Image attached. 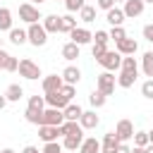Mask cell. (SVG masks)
Returning <instances> with one entry per match:
<instances>
[{
	"label": "cell",
	"mask_w": 153,
	"mask_h": 153,
	"mask_svg": "<svg viewBox=\"0 0 153 153\" xmlns=\"http://www.w3.org/2000/svg\"><path fill=\"white\" fill-rule=\"evenodd\" d=\"M7 57H10V53L0 50V69H5V62H7Z\"/></svg>",
	"instance_id": "obj_47"
},
{
	"label": "cell",
	"mask_w": 153,
	"mask_h": 153,
	"mask_svg": "<svg viewBox=\"0 0 153 153\" xmlns=\"http://www.w3.org/2000/svg\"><path fill=\"white\" fill-rule=\"evenodd\" d=\"M122 72H127V74H134L136 76V72H139V65H136V60H134V55H127V57H122V67H120Z\"/></svg>",
	"instance_id": "obj_23"
},
{
	"label": "cell",
	"mask_w": 153,
	"mask_h": 153,
	"mask_svg": "<svg viewBox=\"0 0 153 153\" xmlns=\"http://www.w3.org/2000/svg\"><path fill=\"white\" fill-rule=\"evenodd\" d=\"M41 153H62V143L50 141V143H45V146H43V151H41Z\"/></svg>",
	"instance_id": "obj_39"
},
{
	"label": "cell",
	"mask_w": 153,
	"mask_h": 153,
	"mask_svg": "<svg viewBox=\"0 0 153 153\" xmlns=\"http://www.w3.org/2000/svg\"><path fill=\"white\" fill-rule=\"evenodd\" d=\"M19 19H24V22H29V24H38V19H43V17H41L38 7L29 5V2H22V5H19Z\"/></svg>",
	"instance_id": "obj_5"
},
{
	"label": "cell",
	"mask_w": 153,
	"mask_h": 153,
	"mask_svg": "<svg viewBox=\"0 0 153 153\" xmlns=\"http://www.w3.org/2000/svg\"><path fill=\"white\" fill-rule=\"evenodd\" d=\"M134 81H136V76L127 74V72H120V76H117V86H122V88H131Z\"/></svg>",
	"instance_id": "obj_30"
},
{
	"label": "cell",
	"mask_w": 153,
	"mask_h": 153,
	"mask_svg": "<svg viewBox=\"0 0 153 153\" xmlns=\"http://www.w3.org/2000/svg\"><path fill=\"white\" fill-rule=\"evenodd\" d=\"M81 143H84V131H81V134H72V136H65V141H62V148H67V151H76Z\"/></svg>",
	"instance_id": "obj_21"
},
{
	"label": "cell",
	"mask_w": 153,
	"mask_h": 153,
	"mask_svg": "<svg viewBox=\"0 0 153 153\" xmlns=\"http://www.w3.org/2000/svg\"><path fill=\"white\" fill-rule=\"evenodd\" d=\"M43 29H45L48 33H60V17H57V14L43 17Z\"/></svg>",
	"instance_id": "obj_20"
},
{
	"label": "cell",
	"mask_w": 153,
	"mask_h": 153,
	"mask_svg": "<svg viewBox=\"0 0 153 153\" xmlns=\"http://www.w3.org/2000/svg\"><path fill=\"white\" fill-rule=\"evenodd\" d=\"M62 86H65V81H62V76H57V74H50V76L43 79V91H45V93H55V91H60Z\"/></svg>",
	"instance_id": "obj_14"
},
{
	"label": "cell",
	"mask_w": 153,
	"mask_h": 153,
	"mask_svg": "<svg viewBox=\"0 0 153 153\" xmlns=\"http://www.w3.org/2000/svg\"><path fill=\"white\" fill-rule=\"evenodd\" d=\"M93 38H96V43H108V41H110V33H108V31H96Z\"/></svg>",
	"instance_id": "obj_43"
},
{
	"label": "cell",
	"mask_w": 153,
	"mask_h": 153,
	"mask_svg": "<svg viewBox=\"0 0 153 153\" xmlns=\"http://www.w3.org/2000/svg\"><path fill=\"white\" fill-rule=\"evenodd\" d=\"M43 105H45V96H31L29 98V110H36V112H43Z\"/></svg>",
	"instance_id": "obj_32"
},
{
	"label": "cell",
	"mask_w": 153,
	"mask_h": 153,
	"mask_svg": "<svg viewBox=\"0 0 153 153\" xmlns=\"http://www.w3.org/2000/svg\"><path fill=\"white\" fill-rule=\"evenodd\" d=\"M131 153H146V151H143V148H139V146H134V148H131Z\"/></svg>",
	"instance_id": "obj_50"
},
{
	"label": "cell",
	"mask_w": 153,
	"mask_h": 153,
	"mask_svg": "<svg viewBox=\"0 0 153 153\" xmlns=\"http://www.w3.org/2000/svg\"><path fill=\"white\" fill-rule=\"evenodd\" d=\"M91 53H93V57H96V60H98V57H103V55L108 53V43H93Z\"/></svg>",
	"instance_id": "obj_36"
},
{
	"label": "cell",
	"mask_w": 153,
	"mask_h": 153,
	"mask_svg": "<svg viewBox=\"0 0 153 153\" xmlns=\"http://www.w3.org/2000/svg\"><path fill=\"white\" fill-rule=\"evenodd\" d=\"M122 57H124V55H120L117 50H108V53H105L103 57H98L96 62H98L100 67H105L108 72H112V69H120V67H122Z\"/></svg>",
	"instance_id": "obj_2"
},
{
	"label": "cell",
	"mask_w": 153,
	"mask_h": 153,
	"mask_svg": "<svg viewBox=\"0 0 153 153\" xmlns=\"http://www.w3.org/2000/svg\"><path fill=\"white\" fill-rule=\"evenodd\" d=\"M69 38H72V43H76V45H86V43H91L93 41V33L88 31V29H74L72 33H69Z\"/></svg>",
	"instance_id": "obj_11"
},
{
	"label": "cell",
	"mask_w": 153,
	"mask_h": 153,
	"mask_svg": "<svg viewBox=\"0 0 153 153\" xmlns=\"http://www.w3.org/2000/svg\"><path fill=\"white\" fill-rule=\"evenodd\" d=\"M151 143V139H148V131H134V146H139V148H146Z\"/></svg>",
	"instance_id": "obj_34"
},
{
	"label": "cell",
	"mask_w": 153,
	"mask_h": 153,
	"mask_svg": "<svg viewBox=\"0 0 153 153\" xmlns=\"http://www.w3.org/2000/svg\"><path fill=\"white\" fill-rule=\"evenodd\" d=\"M62 115H65V120H67V122H79V120H81V115H84V110H81L79 105L69 103V105L62 110Z\"/></svg>",
	"instance_id": "obj_18"
},
{
	"label": "cell",
	"mask_w": 153,
	"mask_h": 153,
	"mask_svg": "<svg viewBox=\"0 0 153 153\" xmlns=\"http://www.w3.org/2000/svg\"><path fill=\"white\" fill-rule=\"evenodd\" d=\"M115 153H131V148H129L127 143H120V146L115 148Z\"/></svg>",
	"instance_id": "obj_46"
},
{
	"label": "cell",
	"mask_w": 153,
	"mask_h": 153,
	"mask_svg": "<svg viewBox=\"0 0 153 153\" xmlns=\"http://www.w3.org/2000/svg\"><path fill=\"white\" fill-rule=\"evenodd\" d=\"M79 17H81L84 22H96V7H93V5H84L81 12H79Z\"/></svg>",
	"instance_id": "obj_33"
},
{
	"label": "cell",
	"mask_w": 153,
	"mask_h": 153,
	"mask_svg": "<svg viewBox=\"0 0 153 153\" xmlns=\"http://www.w3.org/2000/svg\"><path fill=\"white\" fill-rule=\"evenodd\" d=\"M122 141L117 139V134L115 131H108L105 136H103V143H100V153H115V148L120 146Z\"/></svg>",
	"instance_id": "obj_13"
},
{
	"label": "cell",
	"mask_w": 153,
	"mask_h": 153,
	"mask_svg": "<svg viewBox=\"0 0 153 153\" xmlns=\"http://www.w3.org/2000/svg\"><path fill=\"white\" fill-rule=\"evenodd\" d=\"M148 139H151V143H153V129H151V131H148Z\"/></svg>",
	"instance_id": "obj_53"
},
{
	"label": "cell",
	"mask_w": 153,
	"mask_h": 153,
	"mask_svg": "<svg viewBox=\"0 0 153 153\" xmlns=\"http://www.w3.org/2000/svg\"><path fill=\"white\" fill-rule=\"evenodd\" d=\"M0 153H14V151H12V148H2Z\"/></svg>",
	"instance_id": "obj_52"
},
{
	"label": "cell",
	"mask_w": 153,
	"mask_h": 153,
	"mask_svg": "<svg viewBox=\"0 0 153 153\" xmlns=\"http://www.w3.org/2000/svg\"><path fill=\"white\" fill-rule=\"evenodd\" d=\"M45 103H48V108H57V110H65V108L69 105V100H67V96H65L62 91L45 93Z\"/></svg>",
	"instance_id": "obj_8"
},
{
	"label": "cell",
	"mask_w": 153,
	"mask_h": 153,
	"mask_svg": "<svg viewBox=\"0 0 153 153\" xmlns=\"http://www.w3.org/2000/svg\"><path fill=\"white\" fill-rule=\"evenodd\" d=\"M143 7H146L143 0H127V2H124V17H129V19L141 17V14H143Z\"/></svg>",
	"instance_id": "obj_10"
},
{
	"label": "cell",
	"mask_w": 153,
	"mask_h": 153,
	"mask_svg": "<svg viewBox=\"0 0 153 153\" xmlns=\"http://www.w3.org/2000/svg\"><path fill=\"white\" fill-rule=\"evenodd\" d=\"M115 45H117L115 50H117L120 55H124V57H127V55H134V53L139 50V43H136L134 38H122V41L115 43Z\"/></svg>",
	"instance_id": "obj_12"
},
{
	"label": "cell",
	"mask_w": 153,
	"mask_h": 153,
	"mask_svg": "<svg viewBox=\"0 0 153 153\" xmlns=\"http://www.w3.org/2000/svg\"><path fill=\"white\" fill-rule=\"evenodd\" d=\"M143 2H151V5H153V0H143Z\"/></svg>",
	"instance_id": "obj_56"
},
{
	"label": "cell",
	"mask_w": 153,
	"mask_h": 153,
	"mask_svg": "<svg viewBox=\"0 0 153 153\" xmlns=\"http://www.w3.org/2000/svg\"><path fill=\"white\" fill-rule=\"evenodd\" d=\"M110 38H112L115 43H120L122 38H127V33H124V29H122V26H112V31H110Z\"/></svg>",
	"instance_id": "obj_38"
},
{
	"label": "cell",
	"mask_w": 153,
	"mask_h": 153,
	"mask_svg": "<svg viewBox=\"0 0 153 153\" xmlns=\"http://www.w3.org/2000/svg\"><path fill=\"white\" fill-rule=\"evenodd\" d=\"M143 151H146V153H153V143H148V146H146Z\"/></svg>",
	"instance_id": "obj_51"
},
{
	"label": "cell",
	"mask_w": 153,
	"mask_h": 153,
	"mask_svg": "<svg viewBox=\"0 0 153 153\" xmlns=\"http://www.w3.org/2000/svg\"><path fill=\"white\" fill-rule=\"evenodd\" d=\"M7 105V98H5V93H0V110Z\"/></svg>",
	"instance_id": "obj_49"
},
{
	"label": "cell",
	"mask_w": 153,
	"mask_h": 153,
	"mask_svg": "<svg viewBox=\"0 0 153 153\" xmlns=\"http://www.w3.org/2000/svg\"><path fill=\"white\" fill-rule=\"evenodd\" d=\"M115 76L110 74V72H103V74H98V79H96V86H98V91L100 93H105V96H110L112 91H115Z\"/></svg>",
	"instance_id": "obj_6"
},
{
	"label": "cell",
	"mask_w": 153,
	"mask_h": 153,
	"mask_svg": "<svg viewBox=\"0 0 153 153\" xmlns=\"http://www.w3.org/2000/svg\"><path fill=\"white\" fill-rule=\"evenodd\" d=\"M79 153H100V141H98L96 136L84 139V143L79 146Z\"/></svg>",
	"instance_id": "obj_19"
},
{
	"label": "cell",
	"mask_w": 153,
	"mask_h": 153,
	"mask_svg": "<svg viewBox=\"0 0 153 153\" xmlns=\"http://www.w3.org/2000/svg\"><path fill=\"white\" fill-rule=\"evenodd\" d=\"M55 2H57V0H55Z\"/></svg>",
	"instance_id": "obj_58"
},
{
	"label": "cell",
	"mask_w": 153,
	"mask_h": 153,
	"mask_svg": "<svg viewBox=\"0 0 153 153\" xmlns=\"http://www.w3.org/2000/svg\"><path fill=\"white\" fill-rule=\"evenodd\" d=\"M115 134H117V139H120L122 143L129 141V139H134V124H131V120H120Z\"/></svg>",
	"instance_id": "obj_7"
},
{
	"label": "cell",
	"mask_w": 153,
	"mask_h": 153,
	"mask_svg": "<svg viewBox=\"0 0 153 153\" xmlns=\"http://www.w3.org/2000/svg\"><path fill=\"white\" fill-rule=\"evenodd\" d=\"M74 29H76V19H74L72 14L60 17V33H72Z\"/></svg>",
	"instance_id": "obj_22"
},
{
	"label": "cell",
	"mask_w": 153,
	"mask_h": 153,
	"mask_svg": "<svg viewBox=\"0 0 153 153\" xmlns=\"http://www.w3.org/2000/svg\"><path fill=\"white\" fill-rule=\"evenodd\" d=\"M0 31H12V12L7 7H0Z\"/></svg>",
	"instance_id": "obj_25"
},
{
	"label": "cell",
	"mask_w": 153,
	"mask_h": 153,
	"mask_svg": "<svg viewBox=\"0 0 153 153\" xmlns=\"http://www.w3.org/2000/svg\"><path fill=\"white\" fill-rule=\"evenodd\" d=\"M79 79H81V72H79V67H65L62 69V81L65 84H69V86H74V84H79Z\"/></svg>",
	"instance_id": "obj_17"
},
{
	"label": "cell",
	"mask_w": 153,
	"mask_h": 153,
	"mask_svg": "<svg viewBox=\"0 0 153 153\" xmlns=\"http://www.w3.org/2000/svg\"><path fill=\"white\" fill-rule=\"evenodd\" d=\"M19 69V62H17V57H7V62H5V72H17Z\"/></svg>",
	"instance_id": "obj_41"
},
{
	"label": "cell",
	"mask_w": 153,
	"mask_h": 153,
	"mask_svg": "<svg viewBox=\"0 0 153 153\" xmlns=\"http://www.w3.org/2000/svg\"><path fill=\"white\" fill-rule=\"evenodd\" d=\"M41 115H43V112H36V110H29V108H26V112H24L26 122H31V124H38V127H41Z\"/></svg>",
	"instance_id": "obj_35"
},
{
	"label": "cell",
	"mask_w": 153,
	"mask_h": 153,
	"mask_svg": "<svg viewBox=\"0 0 153 153\" xmlns=\"http://www.w3.org/2000/svg\"><path fill=\"white\" fill-rule=\"evenodd\" d=\"M22 153H38V148H36V146H26Z\"/></svg>",
	"instance_id": "obj_48"
},
{
	"label": "cell",
	"mask_w": 153,
	"mask_h": 153,
	"mask_svg": "<svg viewBox=\"0 0 153 153\" xmlns=\"http://www.w3.org/2000/svg\"><path fill=\"white\" fill-rule=\"evenodd\" d=\"M22 96H24V88H22L19 84H10V86H7V91H5V98H7V100H12V103H14V100H19Z\"/></svg>",
	"instance_id": "obj_27"
},
{
	"label": "cell",
	"mask_w": 153,
	"mask_h": 153,
	"mask_svg": "<svg viewBox=\"0 0 153 153\" xmlns=\"http://www.w3.org/2000/svg\"><path fill=\"white\" fill-rule=\"evenodd\" d=\"M115 2H127V0H115Z\"/></svg>",
	"instance_id": "obj_55"
},
{
	"label": "cell",
	"mask_w": 153,
	"mask_h": 153,
	"mask_svg": "<svg viewBox=\"0 0 153 153\" xmlns=\"http://www.w3.org/2000/svg\"><path fill=\"white\" fill-rule=\"evenodd\" d=\"M62 57H65V60H76V57H79V45L72 43V41L65 43V45H62Z\"/></svg>",
	"instance_id": "obj_26"
},
{
	"label": "cell",
	"mask_w": 153,
	"mask_h": 153,
	"mask_svg": "<svg viewBox=\"0 0 153 153\" xmlns=\"http://www.w3.org/2000/svg\"><path fill=\"white\" fill-rule=\"evenodd\" d=\"M96 7H100V10H112L115 7V0H96Z\"/></svg>",
	"instance_id": "obj_42"
},
{
	"label": "cell",
	"mask_w": 153,
	"mask_h": 153,
	"mask_svg": "<svg viewBox=\"0 0 153 153\" xmlns=\"http://www.w3.org/2000/svg\"><path fill=\"white\" fill-rule=\"evenodd\" d=\"M84 5H86L84 0H65V7H67L69 12H81Z\"/></svg>",
	"instance_id": "obj_37"
},
{
	"label": "cell",
	"mask_w": 153,
	"mask_h": 153,
	"mask_svg": "<svg viewBox=\"0 0 153 153\" xmlns=\"http://www.w3.org/2000/svg\"><path fill=\"white\" fill-rule=\"evenodd\" d=\"M98 122H100V117L96 115V110H84V115H81V120H79V124H81L84 129H96Z\"/></svg>",
	"instance_id": "obj_15"
},
{
	"label": "cell",
	"mask_w": 153,
	"mask_h": 153,
	"mask_svg": "<svg viewBox=\"0 0 153 153\" xmlns=\"http://www.w3.org/2000/svg\"><path fill=\"white\" fill-rule=\"evenodd\" d=\"M26 33H29V43L36 45V48H41V45L48 43V31L43 29V24H29Z\"/></svg>",
	"instance_id": "obj_1"
},
{
	"label": "cell",
	"mask_w": 153,
	"mask_h": 153,
	"mask_svg": "<svg viewBox=\"0 0 153 153\" xmlns=\"http://www.w3.org/2000/svg\"><path fill=\"white\" fill-rule=\"evenodd\" d=\"M141 93H143L146 98H151V100H153V79H148V81H143V84H141Z\"/></svg>",
	"instance_id": "obj_40"
},
{
	"label": "cell",
	"mask_w": 153,
	"mask_h": 153,
	"mask_svg": "<svg viewBox=\"0 0 153 153\" xmlns=\"http://www.w3.org/2000/svg\"><path fill=\"white\" fill-rule=\"evenodd\" d=\"M0 50H2V38H0Z\"/></svg>",
	"instance_id": "obj_54"
},
{
	"label": "cell",
	"mask_w": 153,
	"mask_h": 153,
	"mask_svg": "<svg viewBox=\"0 0 153 153\" xmlns=\"http://www.w3.org/2000/svg\"><path fill=\"white\" fill-rule=\"evenodd\" d=\"M38 136H41L45 143H50V141H57V139L62 136V129H60V127H48V124H41V127H38Z\"/></svg>",
	"instance_id": "obj_9"
},
{
	"label": "cell",
	"mask_w": 153,
	"mask_h": 153,
	"mask_svg": "<svg viewBox=\"0 0 153 153\" xmlns=\"http://www.w3.org/2000/svg\"><path fill=\"white\" fill-rule=\"evenodd\" d=\"M60 129H62V136H72V134H81L84 131V127L79 122H67V120H65V124H60Z\"/></svg>",
	"instance_id": "obj_24"
},
{
	"label": "cell",
	"mask_w": 153,
	"mask_h": 153,
	"mask_svg": "<svg viewBox=\"0 0 153 153\" xmlns=\"http://www.w3.org/2000/svg\"><path fill=\"white\" fill-rule=\"evenodd\" d=\"M10 41H12L14 45H22V43L29 41V33H26L24 29H12V31H10Z\"/></svg>",
	"instance_id": "obj_29"
},
{
	"label": "cell",
	"mask_w": 153,
	"mask_h": 153,
	"mask_svg": "<svg viewBox=\"0 0 153 153\" xmlns=\"http://www.w3.org/2000/svg\"><path fill=\"white\" fill-rule=\"evenodd\" d=\"M141 67H143V74L153 79V50L143 53V57H141Z\"/></svg>",
	"instance_id": "obj_28"
},
{
	"label": "cell",
	"mask_w": 153,
	"mask_h": 153,
	"mask_svg": "<svg viewBox=\"0 0 153 153\" xmlns=\"http://www.w3.org/2000/svg\"><path fill=\"white\" fill-rule=\"evenodd\" d=\"M19 76H24V79L33 81V79H38V76H41V67H38L33 60L24 57V60H19Z\"/></svg>",
	"instance_id": "obj_3"
},
{
	"label": "cell",
	"mask_w": 153,
	"mask_h": 153,
	"mask_svg": "<svg viewBox=\"0 0 153 153\" xmlns=\"http://www.w3.org/2000/svg\"><path fill=\"white\" fill-rule=\"evenodd\" d=\"M105 100H108V96H105V93H100L98 88L88 96V103H91L93 108H103V105H105Z\"/></svg>",
	"instance_id": "obj_31"
},
{
	"label": "cell",
	"mask_w": 153,
	"mask_h": 153,
	"mask_svg": "<svg viewBox=\"0 0 153 153\" xmlns=\"http://www.w3.org/2000/svg\"><path fill=\"white\" fill-rule=\"evenodd\" d=\"M105 19H108V24H110V26H122V22H124L127 17H124V10L112 7V10H108V12H105Z\"/></svg>",
	"instance_id": "obj_16"
},
{
	"label": "cell",
	"mask_w": 153,
	"mask_h": 153,
	"mask_svg": "<svg viewBox=\"0 0 153 153\" xmlns=\"http://www.w3.org/2000/svg\"><path fill=\"white\" fill-rule=\"evenodd\" d=\"M143 38H146L148 43H153V24H146V26H143Z\"/></svg>",
	"instance_id": "obj_44"
},
{
	"label": "cell",
	"mask_w": 153,
	"mask_h": 153,
	"mask_svg": "<svg viewBox=\"0 0 153 153\" xmlns=\"http://www.w3.org/2000/svg\"><path fill=\"white\" fill-rule=\"evenodd\" d=\"M33 2H45V0H33Z\"/></svg>",
	"instance_id": "obj_57"
},
{
	"label": "cell",
	"mask_w": 153,
	"mask_h": 153,
	"mask_svg": "<svg viewBox=\"0 0 153 153\" xmlns=\"http://www.w3.org/2000/svg\"><path fill=\"white\" fill-rule=\"evenodd\" d=\"M60 91H62V93H65V96H67V100H69V103H72V96H74V86H69V84H65V86H62V88H60Z\"/></svg>",
	"instance_id": "obj_45"
},
{
	"label": "cell",
	"mask_w": 153,
	"mask_h": 153,
	"mask_svg": "<svg viewBox=\"0 0 153 153\" xmlns=\"http://www.w3.org/2000/svg\"><path fill=\"white\" fill-rule=\"evenodd\" d=\"M41 124H48V127H60V124H65V115H62V110H57V108H48V110H43V115H41Z\"/></svg>",
	"instance_id": "obj_4"
}]
</instances>
